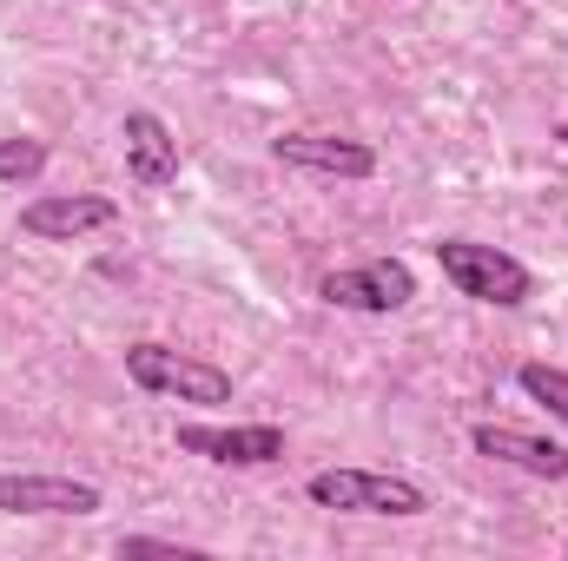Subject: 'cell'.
I'll list each match as a JSON object with an SVG mask.
<instances>
[{"mask_svg": "<svg viewBox=\"0 0 568 561\" xmlns=\"http://www.w3.org/2000/svg\"><path fill=\"white\" fill-rule=\"evenodd\" d=\"M429 252H436L443 278L456 284L469 304H496V310H516V304H529V297H536V272H529L523 258L496 252V245H476V238H436Z\"/></svg>", "mask_w": 568, "mask_h": 561, "instance_id": "cell-3", "label": "cell"}, {"mask_svg": "<svg viewBox=\"0 0 568 561\" xmlns=\"http://www.w3.org/2000/svg\"><path fill=\"white\" fill-rule=\"evenodd\" d=\"M120 140H126V172H133V185L159 192V185L179 178V133H172L152 106H133V113L120 120Z\"/></svg>", "mask_w": 568, "mask_h": 561, "instance_id": "cell-10", "label": "cell"}, {"mask_svg": "<svg viewBox=\"0 0 568 561\" xmlns=\"http://www.w3.org/2000/svg\"><path fill=\"white\" fill-rule=\"evenodd\" d=\"M317 297L331 310H364V317H390L417 297V272L404 258H364V265H344V272H324Z\"/></svg>", "mask_w": 568, "mask_h": 561, "instance_id": "cell-4", "label": "cell"}, {"mask_svg": "<svg viewBox=\"0 0 568 561\" xmlns=\"http://www.w3.org/2000/svg\"><path fill=\"white\" fill-rule=\"evenodd\" d=\"M120 555H199V549H185V542H165V536H120Z\"/></svg>", "mask_w": 568, "mask_h": 561, "instance_id": "cell-13", "label": "cell"}, {"mask_svg": "<svg viewBox=\"0 0 568 561\" xmlns=\"http://www.w3.org/2000/svg\"><path fill=\"white\" fill-rule=\"evenodd\" d=\"M516 390H523L529 404H542L549 417L568 422V370H556V364H523V370H516Z\"/></svg>", "mask_w": 568, "mask_h": 561, "instance_id": "cell-11", "label": "cell"}, {"mask_svg": "<svg viewBox=\"0 0 568 561\" xmlns=\"http://www.w3.org/2000/svg\"><path fill=\"white\" fill-rule=\"evenodd\" d=\"M126 377L140 384L145 397H172V404H199V410L232 404V370H225V364L192 357V350H172V344H159V337L126 344Z\"/></svg>", "mask_w": 568, "mask_h": 561, "instance_id": "cell-2", "label": "cell"}, {"mask_svg": "<svg viewBox=\"0 0 568 561\" xmlns=\"http://www.w3.org/2000/svg\"><path fill=\"white\" fill-rule=\"evenodd\" d=\"M272 159L291 172H311V178H377V152L344 133H284V140H272Z\"/></svg>", "mask_w": 568, "mask_h": 561, "instance_id": "cell-8", "label": "cell"}, {"mask_svg": "<svg viewBox=\"0 0 568 561\" xmlns=\"http://www.w3.org/2000/svg\"><path fill=\"white\" fill-rule=\"evenodd\" d=\"M106 225H120V198L106 192H40L33 205H20V238L33 245H80Z\"/></svg>", "mask_w": 568, "mask_h": 561, "instance_id": "cell-6", "label": "cell"}, {"mask_svg": "<svg viewBox=\"0 0 568 561\" xmlns=\"http://www.w3.org/2000/svg\"><path fill=\"white\" fill-rule=\"evenodd\" d=\"M469 449L489 456V462H509V469H523V476H536V482H568V449L549 442V436H536V429L476 422V429H469Z\"/></svg>", "mask_w": 568, "mask_h": 561, "instance_id": "cell-9", "label": "cell"}, {"mask_svg": "<svg viewBox=\"0 0 568 561\" xmlns=\"http://www.w3.org/2000/svg\"><path fill=\"white\" fill-rule=\"evenodd\" d=\"M106 496L100 482L80 476H40V469H13L0 476V516H100Z\"/></svg>", "mask_w": 568, "mask_h": 561, "instance_id": "cell-7", "label": "cell"}, {"mask_svg": "<svg viewBox=\"0 0 568 561\" xmlns=\"http://www.w3.org/2000/svg\"><path fill=\"white\" fill-rule=\"evenodd\" d=\"M304 502L311 509H331V516H390V522H417L429 516V496L410 476H390V469H317L304 482Z\"/></svg>", "mask_w": 568, "mask_h": 561, "instance_id": "cell-1", "label": "cell"}, {"mask_svg": "<svg viewBox=\"0 0 568 561\" xmlns=\"http://www.w3.org/2000/svg\"><path fill=\"white\" fill-rule=\"evenodd\" d=\"M47 140H27V133H13V140H0V185H33L40 172H47Z\"/></svg>", "mask_w": 568, "mask_h": 561, "instance_id": "cell-12", "label": "cell"}, {"mask_svg": "<svg viewBox=\"0 0 568 561\" xmlns=\"http://www.w3.org/2000/svg\"><path fill=\"white\" fill-rule=\"evenodd\" d=\"M549 140H556V145H568V120H556V126H549Z\"/></svg>", "mask_w": 568, "mask_h": 561, "instance_id": "cell-14", "label": "cell"}, {"mask_svg": "<svg viewBox=\"0 0 568 561\" xmlns=\"http://www.w3.org/2000/svg\"><path fill=\"white\" fill-rule=\"evenodd\" d=\"M172 442L219 469H272L284 462V422H179Z\"/></svg>", "mask_w": 568, "mask_h": 561, "instance_id": "cell-5", "label": "cell"}]
</instances>
